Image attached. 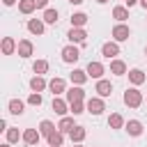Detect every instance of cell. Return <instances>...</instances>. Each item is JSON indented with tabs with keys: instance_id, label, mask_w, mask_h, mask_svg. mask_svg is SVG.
Listing matches in <instances>:
<instances>
[{
	"instance_id": "1",
	"label": "cell",
	"mask_w": 147,
	"mask_h": 147,
	"mask_svg": "<svg viewBox=\"0 0 147 147\" xmlns=\"http://www.w3.org/2000/svg\"><path fill=\"white\" fill-rule=\"evenodd\" d=\"M124 103H126L129 108H138V106L142 103V92L136 90V87H129V90L124 92Z\"/></svg>"
},
{
	"instance_id": "2",
	"label": "cell",
	"mask_w": 147,
	"mask_h": 147,
	"mask_svg": "<svg viewBox=\"0 0 147 147\" xmlns=\"http://www.w3.org/2000/svg\"><path fill=\"white\" fill-rule=\"evenodd\" d=\"M87 113H92V115H101L103 110H106V103H103V96H92V99H87Z\"/></svg>"
},
{
	"instance_id": "3",
	"label": "cell",
	"mask_w": 147,
	"mask_h": 147,
	"mask_svg": "<svg viewBox=\"0 0 147 147\" xmlns=\"http://www.w3.org/2000/svg\"><path fill=\"white\" fill-rule=\"evenodd\" d=\"M131 37V28L129 25H124V23H117L115 28H113V39L119 44V41H126Z\"/></svg>"
},
{
	"instance_id": "4",
	"label": "cell",
	"mask_w": 147,
	"mask_h": 147,
	"mask_svg": "<svg viewBox=\"0 0 147 147\" xmlns=\"http://www.w3.org/2000/svg\"><path fill=\"white\" fill-rule=\"evenodd\" d=\"M78 57H80V51H78L74 44H69V46H64V48H62V60H64L67 64H74Z\"/></svg>"
},
{
	"instance_id": "5",
	"label": "cell",
	"mask_w": 147,
	"mask_h": 147,
	"mask_svg": "<svg viewBox=\"0 0 147 147\" xmlns=\"http://www.w3.org/2000/svg\"><path fill=\"white\" fill-rule=\"evenodd\" d=\"M67 37H69V41H71V44H85L87 32H85L83 28H71V30L67 32Z\"/></svg>"
},
{
	"instance_id": "6",
	"label": "cell",
	"mask_w": 147,
	"mask_h": 147,
	"mask_svg": "<svg viewBox=\"0 0 147 147\" xmlns=\"http://www.w3.org/2000/svg\"><path fill=\"white\" fill-rule=\"evenodd\" d=\"M101 55L108 57V60H115V55H119V46H117V41H106V44L101 46Z\"/></svg>"
},
{
	"instance_id": "7",
	"label": "cell",
	"mask_w": 147,
	"mask_h": 147,
	"mask_svg": "<svg viewBox=\"0 0 147 147\" xmlns=\"http://www.w3.org/2000/svg\"><path fill=\"white\" fill-rule=\"evenodd\" d=\"M85 71H87V76H90V78H96V80L106 74L103 64H101V62H92V60H90V64H87V69H85Z\"/></svg>"
},
{
	"instance_id": "8",
	"label": "cell",
	"mask_w": 147,
	"mask_h": 147,
	"mask_svg": "<svg viewBox=\"0 0 147 147\" xmlns=\"http://www.w3.org/2000/svg\"><path fill=\"white\" fill-rule=\"evenodd\" d=\"M94 92L99 94V96H110L113 94V85H110V80H103V78H99L96 80V87H94Z\"/></svg>"
},
{
	"instance_id": "9",
	"label": "cell",
	"mask_w": 147,
	"mask_h": 147,
	"mask_svg": "<svg viewBox=\"0 0 147 147\" xmlns=\"http://www.w3.org/2000/svg\"><path fill=\"white\" fill-rule=\"evenodd\" d=\"M83 99H85V90H83L80 85L67 90V101H69V103H74V101H83Z\"/></svg>"
},
{
	"instance_id": "10",
	"label": "cell",
	"mask_w": 147,
	"mask_h": 147,
	"mask_svg": "<svg viewBox=\"0 0 147 147\" xmlns=\"http://www.w3.org/2000/svg\"><path fill=\"white\" fill-rule=\"evenodd\" d=\"M16 51H18V55H21V57H30V55H32V51H34V46H32V41H30V39H21Z\"/></svg>"
},
{
	"instance_id": "11",
	"label": "cell",
	"mask_w": 147,
	"mask_h": 147,
	"mask_svg": "<svg viewBox=\"0 0 147 147\" xmlns=\"http://www.w3.org/2000/svg\"><path fill=\"white\" fill-rule=\"evenodd\" d=\"M39 138H41V133H39L37 129H25V131H23V142H25V145H37Z\"/></svg>"
},
{
	"instance_id": "12",
	"label": "cell",
	"mask_w": 147,
	"mask_h": 147,
	"mask_svg": "<svg viewBox=\"0 0 147 147\" xmlns=\"http://www.w3.org/2000/svg\"><path fill=\"white\" fill-rule=\"evenodd\" d=\"M44 18H30L28 21V30L32 32V34H44Z\"/></svg>"
},
{
	"instance_id": "13",
	"label": "cell",
	"mask_w": 147,
	"mask_h": 147,
	"mask_svg": "<svg viewBox=\"0 0 147 147\" xmlns=\"http://www.w3.org/2000/svg\"><path fill=\"white\" fill-rule=\"evenodd\" d=\"M48 90L57 96V94H62V92H67V83L62 80V78H53L51 83H48Z\"/></svg>"
},
{
	"instance_id": "14",
	"label": "cell",
	"mask_w": 147,
	"mask_h": 147,
	"mask_svg": "<svg viewBox=\"0 0 147 147\" xmlns=\"http://www.w3.org/2000/svg\"><path fill=\"white\" fill-rule=\"evenodd\" d=\"M53 110H55L57 115H67V113H69V101L55 96V99H53Z\"/></svg>"
},
{
	"instance_id": "15",
	"label": "cell",
	"mask_w": 147,
	"mask_h": 147,
	"mask_svg": "<svg viewBox=\"0 0 147 147\" xmlns=\"http://www.w3.org/2000/svg\"><path fill=\"white\" fill-rule=\"evenodd\" d=\"M85 136H87L85 126H74V129H71V133H69V138H71V142H74V145H76V142H83V140H85Z\"/></svg>"
},
{
	"instance_id": "16",
	"label": "cell",
	"mask_w": 147,
	"mask_h": 147,
	"mask_svg": "<svg viewBox=\"0 0 147 147\" xmlns=\"http://www.w3.org/2000/svg\"><path fill=\"white\" fill-rule=\"evenodd\" d=\"M87 71H83V69H74L71 71V83L74 85H83V83H87Z\"/></svg>"
},
{
	"instance_id": "17",
	"label": "cell",
	"mask_w": 147,
	"mask_h": 147,
	"mask_svg": "<svg viewBox=\"0 0 147 147\" xmlns=\"http://www.w3.org/2000/svg\"><path fill=\"white\" fill-rule=\"evenodd\" d=\"M74 126H76V124H74V117L62 115V119H60V124H57V131H62V133H71Z\"/></svg>"
},
{
	"instance_id": "18",
	"label": "cell",
	"mask_w": 147,
	"mask_h": 147,
	"mask_svg": "<svg viewBox=\"0 0 147 147\" xmlns=\"http://www.w3.org/2000/svg\"><path fill=\"white\" fill-rule=\"evenodd\" d=\"M124 129L129 131V136H140V133H142V124H140L138 119H129V122L124 124Z\"/></svg>"
},
{
	"instance_id": "19",
	"label": "cell",
	"mask_w": 147,
	"mask_h": 147,
	"mask_svg": "<svg viewBox=\"0 0 147 147\" xmlns=\"http://www.w3.org/2000/svg\"><path fill=\"white\" fill-rule=\"evenodd\" d=\"M110 74L124 76V74H126V64H124L122 60H110Z\"/></svg>"
},
{
	"instance_id": "20",
	"label": "cell",
	"mask_w": 147,
	"mask_h": 147,
	"mask_svg": "<svg viewBox=\"0 0 147 147\" xmlns=\"http://www.w3.org/2000/svg\"><path fill=\"white\" fill-rule=\"evenodd\" d=\"M145 78H147V76L142 74V69H131V71H129V80H131L133 85H142Z\"/></svg>"
},
{
	"instance_id": "21",
	"label": "cell",
	"mask_w": 147,
	"mask_h": 147,
	"mask_svg": "<svg viewBox=\"0 0 147 147\" xmlns=\"http://www.w3.org/2000/svg\"><path fill=\"white\" fill-rule=\"evenodd\" d=\"M30 87H32V92H44V90L48 87V83L44 80V76H34V78L30 80Z\"/></svg>"
},
{
	"instance_id": "22",
	"label": "cell",
	"mask_w": 147,
	"mask_h": 147,
	"mask_svg": "<svg viewBox=\"0 0 147 147\" xmlns=\"http://www.w3.org/2000/svg\"><path fill=\"white\" fill-rule=\"evenodd\" d=\"M37 9V2L34 0H18V11L21 14H32Z\"/></svg>"
},
{
	"instance_id": "23",
	"label": "cell",
	"mask_w": 147,
	"mask_h": 147,
	"mask_svg": "<svg viewBox=\"0 0 147 147\" xmlns=\"http://www.w3.org/2000/svg\"><path fill=\"white\" fill-rule=\"evenodd\" d=\"M85 23H87V14H83V11L71 14V28H83Z\"/></svg>"
},
{
	"instance_id": "24",
	"label": "cell",
	"mask_w": 147,
	"mask_h": 147,
	"mask_svg": "<svg viewBox=\"0 0 147 147\" xmlns=\"http://www.w3.org/2000/svg\"><path fill=\"white\" fill-rule=\"evenodd\" d=\"M7 108H9V113H11V115H23V108H25V103H23L21 99H11Z\"/></svg>"
},
{
	"instance_id": "25",
	"label": "cell",
	"mask_w": 147,
	"mask_h": 147,
	"mask_svg": "<svg viewBox=\"0 0 147 147\" xmlns=\"http://www.w3.org/2000/svg\"><path fill=\"white\" fill-rule=\"evenodd\" d=\"M124 124H126V122H124V117H122L119 113H113V115L108 117V126H110V129H122Z\"/></svg>"
},
{
	"instance_id": "26",
	"label": "cell",
	"mask_w": 147,
	"mask_h": 147,
	"mask_svg": "<svg viewBox=\"0 0 147 147\" xmlns=\"http://www.w3.org/2000/svg\"><path fill=\"white\" fill-rule=\"evenodd\" d=\"M53 131H57V126H55L51 119H44V122L39 124V133H41V136H46V138H48Z\"/></svg>"
},
{
	"instance_id": "27",
	"label": "cell",
	"mask_w": 147,
	"mask_h": 147,
	"mask_svg": "<svg viewBox=\"0 0 147 147\" xmlns=\"http://www.w3.org/2000/svg\"><path fill=\"white\" fill-rule=\"evenodd\" d=\"M113 18H115L117 23H124V21L129 18V9H126V7H115V9H113Z\"/></svg>"
},
{
	"instance_id": "28",
	"label": "cell",
	"mask_w": 147,
	"mask_h": 147,
	"mask_svg": "<svg viewBox=\"0 0 147 147\" xmlns=\"http://www.w3.org/2000/svg\"><path fill=\"white\" fill-rule=\"evenodd\" d=\"M16 48H18V46H16V41H14L11 37H5V39H2V53H5V55H11Z\"/></svg>"
},
{
	"instance_id": "29",
	"label": "cell",
	"mask_w": 147,
	"mask_h": 147,
	"mask_svg": "<svg viewBox=\"0 0 147 147\" xmlns=\"http://www.w3.org/2000/svg\"><path fill=\"white\" fill-rule=\"evenodd\" d=\"M62 140H64V133L62 131H53L48 136V145L51 147H62Z\"/></svg>"
},
{
	"instance_id": "30",
	"label": "cell",
	"mask_w": 147,
	"mask_h": 147,
	"mask_svg": "<svg viewBox=\"0 0 147 147\" xmlns=\"http://www.w3.org/2000/svg\"><path fill=\"white\" fill-rule=\"evenodd\" d=\"M32 71H34L37 76H44V74L48 71V62H46V60H37V62L32 64Z\"/></svg>"
},
{
	"instance_id": "31",
	"label": "cell",
	"mask_w": 147,
	"mask_h": 147,
	"mask_svg": "<svg viewBox=\"0 0 147 147\" xmlns=\"http://www.w3.org/2000/svg\"><path fill=\"white\" fill-rule=\"evenodd\" d=\"M44 23L55 25V23H57V9H46V11H44Z\"/></svg>"
},
{
	"instance_id": "32",
	"label": "cell",
	"mask_w": 147,
	"mask_h": 147,
	"mask_svg": "<svg viewBox=\"0 0 147 147\" xmlns=\"http://www.w3.org/2000/svg\"><path fill=\"white\" fill-rule=\"evenodd\" d=\"M87 110V106H83V101H74V103H69V113L71 115H83Z\"/></svg>"
},
{
	"instance_id": "33",
	"label": "cell",
	"mask_w": 147,
	"mask_h": 147,
	"mask_svg": "<svg viewBox=\"0 0 147 147\" xmlns=\"http://www.w3.org/2000/svg\"><path fill=\"white\" fill-rule=\"evenodd\" d=\"M5 133H7V142H11V145L18 142V138H23V133H18V129H7Z\"/></svg>"
},
{
	"instance_id": "34",
	"label": "cell",
	"mask_w": 147,
	"mask_h": 147,
	"mask_svg": "<svg viewBox=\"0 0 147 147\" xmlns=\"http://www.w3.org/2000/svg\"><path fill=\"white\" fill-rule=\"evenodd\" d=\"M28 103H30V106H37V108H39V106H41V94H39V92H32V94L28 96Z\"/></svg>"
},
{
	"instance_id": "35",
	"label": "cell",
	"mask_w": 147,
	"mask_h": 147,
	"mask_svg": "<svg viewBox=\"0 0 147 147\" xmlns=\"http://www.w3.org/2000/svg\"><path fill=\"white\" fill-rule=\"evenodd\" d=\"M34 2H37V9H41V7L48 5V0H34Z\"/></svg>"
},
{
	"instance_id": "36",
	"label": "cell",
	"mask_w": 147,
	"mask_h": 147,
	"mask_svg": "<svg viewBox=\"0 0 147 147\" xmlns=\"http://www.w3.org/2000/svg\"><path fill=\"white\" fill-rule=\"evenodd\" d=\"M7 129H9V126H7V122H5V119H0V131H7Z\"/></svg>"
},
{
	"instance_id": "37",
	"label": "cell",
	"mask_w": 147,
	"mask_h": 147,
	"mask_svg": "<svg viewBox=\"0 0 147 147\" xmlns=\"http://www.w3.org/2000/svg\"><path fill=\"white\" fill-rule=\"evenodd\" d=\"M2 2H5V5H7V7H11V5H14V2H16V0H2Z\"/></svg>"
},
{
	"instance_id": "38",
	"label": "cell",
	"mask_w": 147,
	"mask_h": 147,
	"mask_svg": "<svg viewBox=\"0 0 147 147\" xmlns=\"http://www.w3.org/2000/svg\"><path fill=\"white\" fill-rule=\"evenodd\" d=\"M136 2H140V0H126V5H129V7H133Z\"/></svg>"
},
{
	"instance_id": "39",
	"label": "cell",
	"mask_w": 147,
	"mask_h": 147,
	"mask_svg": "<svg viewBox=\"0 0 147 147\" xmlns=\"http://www.w3.org/2000/svg\"><path fill=\"white\" fill-rule=\"evenodd\" d=\"M69 2H71V5H80L83 0H69Z\"/></svg>"
},
{
	"instance_id": "40",
	"label": "cell",
	"mask_w": 147,
	"mask_h": 147,
	"mask_svg": "<svg viewBox=\"0 0 147 147\" xmlns=\"http://www.w3.org/2000/svg\"><path fill=\"white\" fill-rule=\"evenodd\" d=\"M140 5H142V7H145V9H147V0H140Z\"/></svg>"
},
{
	"instance_id": "41",
	"label": "cell",
	"mask_w": 147,
	"mask_h": 147,
	"mask_svg": "<svg viewBox=\"0 0 147 147\" xmlns=\"http://www.w3.org/2000/svg\"><path fill=\"white\" fill-rule=\"evenodd\" d=\"M96 2H99V5H106V2H108V0H96Z\"/></svg>"
},
{
	"instance_id": "42",
	"label": "cell",
	"mask_w": 147,
	"mask_h": 147,
	"mask_svg": "<svg viewBox=\"0 0 147 147\" xmlns=\"http://www.w3.org/2000/svg\"><path fill=\"white\" fill-rule=\"evenodd\" d=\"M0 147H11V142H5V145H0Z\"/></svg>"
},
{
	"instance_id": "43",
	"label": "cell",
	"mask_w": 147,
	"mask_h": 147,
	"mask_svg": "<svg viewBox=\"0 0 147 147\" xmlns=\"http://www.w3.org/2000/svg\"><path fill=\"white\" fill-rule=\"evenodd\" d=\"M74 147H80V142H76V145H74Z\"/></svg>"
},
{
	"instance_id": "44",
	"label": "cell",
	"mask_w": 147,
	"mask_h": 147,
	"mask_svg": "<svg viewBox=\"0 0 147 147\" xmlns=\"http://www.w3.org/2000/svg\"><path fill=\"white\" fill-rule=\"evenodd\" d=\"M145 55H147V48H145Z\"/></svg>"
},
{
	"instance_id": "45",
	"label": "cell",
	"mask_w": 147,
	"mask_h": 147,
	"mask_svg": "<svg viewBox=\"0 0 147 147\" xmlns=\"http://www.w3.org/2000/svg\"><path fill=\"white\" fill-rule=\"evenodd\" d=\"M48 147H51V145H48Z\"/></svg>"
}]
</instances>
